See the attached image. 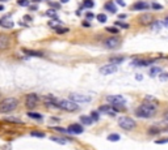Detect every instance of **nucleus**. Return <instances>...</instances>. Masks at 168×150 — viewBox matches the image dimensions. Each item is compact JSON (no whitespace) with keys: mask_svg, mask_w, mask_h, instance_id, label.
<instances>
[{"mask_svg":"<svg viewBox=\"0 0 168 150\" xmlns=\"http://www.w3.org/2000/svg\"><path fill=\"white\" fill-rule=\"evenodd\" d=\"M158 107V102H144L143 104H140L139 107L135 111V115L138 117H144V119H149V117H153L155 115V110Z\"/></svg>","mask_w":168,"mask_h":150,"instance_id":"f257e3e1","label":"nucleus"},{"mask_svg":"<svg viewBox=\"0 0 168 150\" xmlns=\"http://www.w3.org/2000/svg\"><path fill=\"white\" fill-rule=\"evenodd\" d=\"M54 107L62 108L65 111H76L79 108L78 103L71 99H53Z\"/></svg>","mask_w":168,"mask_h":150,"instance_id":"f03ea898","label":"nucleus"},{"mask_svg":"<svg viewBox=\"0 0 168 150\" xmlns=\"http://www.w3.org/2000/svg\"><path fill=\"white\" fill-rule=\"evenodd\" d=\"M19 104V101L16 98H5L3 101L0 102V112L7 113V112H11V111L16 110Z\"/></svg>","mask_w":168,"mask_h":150,"instance_id":"7ed1b4c3","label":"nucleus"},{"mask_svg":"<svg viewBox=\"0 0 168 150\" xmlns=\"http://www.w3.org/2000/svg\"><path fill=\"white\" fill-rule=\"evenodd\" d=\"M118 125L122 129H125V131H131V129H134L137 127V123L129 116H121L118 119Z\"/></svg>","mask_w":168,"mask_h":150,"instance_id":"20e7f679","label":"nucleus"},{"mask_svg":"<svg viewBox=\"0 0 168 150\" xmlns=\"http://www.w3.org/2000/svg\"><path fill=\"white\" fill-rule=\"evenodd\" d=\"M106 101L112 106H116V107H124L125 103H126V99L122 95H108Z\"/></svg>","mask_w":168,"mask_h":150,"instance_id":"39448f33","label":"nucleus"},{"mask_svg":"<svg viewBox=\"0 0 168 150\" xmlns=\"http://www.w3.org/2000/svg\"><path fill=\"white\" fill-rule=\"evenodd\" d=\"M70 99L76 103H89L92 101L89 95H85V94H79V93H72L70 94Z\"/></svg>","mask_w":168,"mask_h":150,"instance_id":"423d86ee","label":"nucleus"},{"mask_svg":"<svg viewBox=\"0 0 168 150\" xmlns=\"http://www.w3.org/2000/svg\"><path fill=\"white\" fill-rule=\"evenodd\" d=\"M38 102H40V99H38L37 94H28L26 98H25V106H26L29 110H32V108H34L36 106H37Z\"/></svg>","mask_w":168,"mask_h":150,"instance_id":"0eeeda50","label":"nucleus"},{"mask_svg":"<svg viewBox=\"0 0 168 150\" xmlns=\"http://www.w3.org/2000/svg\"><path fill=\"white\" fill-rule=\"evenodd\" d=\"M116 72H117V65L112 64V63L100 68V73L101 74H112V73H116Z\"/></svg>","mask_w":168,"mask_h":150,"instance_id":"6e6552de","label":"nucleus"},{"mask_svg":"<svg viewBox=\"0 0 168 150\" xmlns=\"http://www.w3.org/2000/svg\"><path fill=\"white\" fill-rule=\"evenodd\" d=\"M9 46V35L1 33L0 34V50H7Z\"/></svg>","mask_w":168,"mask_h":150,"instance_id":"1a4fd4ad","label":"nucleus"},{"mask_svg":"<svg viewBox=\"0 0 168 150\" xmlns=\"http://www.w3.org/2000/svg\"><path fill=\"white\" fill-rule=\"evenodd\" d=\"M120 46V39L116 37H112V38H108L105 39V47L106 48H116V47Z\"/></svg>","mask_w":168,"mask_h":150,"instance_id":"9d476101","label":"nucleus"},{"mask_svg":"<svg viewBox=\"0 0 168 150\" xmlns=\"http://www.w3.org/2000/svg\"><path fill=\"white\" fill-rule=\"evenodd\" d=\"M139 22L142 25H151L154 22V17L153 15H150V13H146V15H142L139 17Z\"/></svg>","mask_w":168,"mask_h":150,"instance_id":"9b49d317","label":"nucleus"},{"mask_svg":"<svg viewBox=\"0 0 168 150\" xmlns=\"http://www.w3.org/2000/svg\"><path fill=\"white\" fill-rule=\"evenodd\" d=\"M131 9L133 11H146V9H149V4L146 1H137V3L133 4Z\"/></svg>","mask_w":168,"mask_h":150,"instance_id":"f8f14e48","label":"nucleus"},{"mask_svg":"<svg viewBox=\"0 0 168 150\" xmlns=\"http://www.w3.org/2000/svg\"><path fill=\"white\" fill-rule=\"evenodd\" d=\"M67 129H69V133H75V135L83 133V127H81L80 124H72V125H70Z\"/></svg>","mask_w":168,"mask_h":150,"instance_id":"ddd939ff","label":"nucleus"},{"mask_svg":"<svg viewBox=\"0 0 168 150\" xmlns=\"http://www.w3.org/2000/svg\"><path fill=\"white\" fill-rule=\"evenodd\" d=\"M99 111H101V112H105V113H109V115H116V113H117V110H116L114 107H112V104H110V106H108V104H105V106H101V107L99 108Z\"/></svg>","mask_w":168,"mask_h":150,"instance_id":"4468645a","label":"nucleus"},{"mask_svg":"<svg viewBox=\"0 0 168 150\" xmlns=\"http://www.w3.org/2000/svg\"><path fill=\"white\" fill-rule=\"evenodd\" d=\"M155 60H147V59H142V60H134L133 65H138V67H146V65L153 64Z\"/></svg>","mask_w":168,"mask_h":150,"instance_id":"2eb2a0df","label":"nucleus"},{"mask_svg":"<svg viewBox=\"0 0 168 150\" xmlns=\"http://www.w3.org/2000/svg\"><path fill=\"white\" fill-rule=\"evenodd\" d=\"M105 9L108 11V12H110V13H116V12H117L116 4H114V3H112V1H109V3H106V4H105Z\"/></svg>","mask_w":168,"mask_h":150,"instance_id":"dca6fc26","label":"nucleus"},{"mask_svg":"<svg viewBox=\"0 0 168 150\" xmlns=\"http://www.w3.org/2000/svg\"><path fill=\"white\" fill-rule=\"evenodd\" d=\"M162 25H164V24H163V22H160V21H154L153 24H151V30L159 31V30H160V28H162Z\"/></svg>","mask_w":168,"mask_h":150,"instance_id":"f3484780","label":"nucleus"},{"mask_svg":"<svg viewBox=\"0 0 168 150\" xmlns=\"http://www.w3.org/2000/svg\"><path fill=\"white\" fill-rule=\"evenodd\" d=\"M162 72V68H159V67H153L151 69H150V76L151 77H155L156 74H159Z\"/></svg>","mask_w":168,"mask_h":150,"instance_id":"a211bd4d","label":"nucleus"},{"mask_svg":"<svg viewBox=\"0 0 168 150\" xmlns=\"http://www.w3.org/2000/svg\"><path fill=\"white\" fill-rule=\"evenodd\" d=\"M24 52L29 56H42V52H37V51H32V50H26L24 48Z\"/></svg>","mask_w":168,"mask_h":150,"instance_id":"6ab92c4d","label":"nucleus"},{"mask_svg":"<svg viewBox=\"0 0 168 150\" xmlns=\"http://www.w3.org/2000/svg\"><path fill=\"white\" fill-rule=\"evenodd\" d=\"M0 25H3V26H5V28H13V22L9 21V20H7V17L0 21Z\"/></svg>","mask_w":168,"mask_h":150,"instance_id":"aec40b11","label":"nucleus"},{"mask_svg":"<svg viewBox=\"0 0 168 150\" xmlns=\"http://www.w3.org/2000/svg\"><path fill=\"white\" fill-rule=\"evenodd\" d=\"M80 120L81 121L84 123V124H87V125H89V124H92V123H93V119H92V117H89V116H80Z\"/></svg>","mask_w":168,"mask_h":150,"instance_id":"412c9836","label":"nucleus"},{"mask_svg":"<svg viewBox=\"0 0 168 150\" xmlns=\"http://www.w3.org/2000/svg\"><path fill=\"white\" fill-rule=\"evenodd\" d=\"M50 140L54 141V142H58V144H60V145H65L66 142H67V140H65V138H60V137H51Z\"/></svg>","mask_w":168,"mask_h":150,"instance_id":"4be33fe9","label":"nucleus"},{"mask_svg":"<svg viewBox=\"0 0 168 150\" xmlns=\"http://www.w3.org/2000/svg\"><path fill=\"white\" fill-rule=\"evenodd\" d=\"M97 20H99V22H101V24H104V22H106V16L104 15V13H100V15H97Z\"/></svg>","mask_w":168,"mask_h":150,"instance_id":"5701e85b","label":"nucleus"},{"mask_svg":"<svg viewBox=\"0 0 168 150\" xmlns=\"http://www.w3.org/2000/svg\"><path fill=\"white\" fill-rule=\"evenodd\" d=\"M83 5H84V8H92L95 4H93V1H92V0H84Z\"/></svg>","mask_w":168,"mask_h":150,"instance_id":"b1692460","label":"nucleus"},{"mask_svg":"<svg viewBox=\"0 0 168 150\" xmlns=\"http://www.w3.org/2000/svg\"><path fill=\"white\" fill-rule=\"evenodd\" d=\"M108 140L109 141H118L120 140V136L117 133H112V135L108 136Z\"/></svg>","mask_w":168,"mask_h":150,"instance_id":"393cba45","label":"nucleus"},{"mask_svg":"<svg viewBox=\"0 0 168 150\" xmlns=\"http://www.w3.org/2000/svg\"><path fill=\"white\" fill-rule=\"evenodd\" d=\"M122 61H124V58H112L110 59V63H112V64H120Z\"/></svg>","mask_w":168,"mask_h":150,"instance_id":"a878e982","label":"nucleus"},{"mask_svg":"<svg viewBox=\"0 0 168 150\" xmlns=\"http://www.w3.org/2000/svg\"><path fill=\"white\" fill-rule=\"evenodd\" d=\"M106 31H109V33H113V34H117L120 30L117 28H114V26H109V28H106Z\"/></svg>","mask_w":168,"mask_h":150,"instance_id":"bb28decb","label":"nucleus"},{"mask_svg":"<svg viewBox=\"0 0 168 150\" xmlns=\"http://www.w3.org/2000/svg\"><path fill=\"white\" fill-rule=\"evenodd\" d=\"M30 136H33V137H45L44 133H41V132H30Z\"/></svg>","mask_w":168,"mask_h":150,"instance_id":"cd10ccee","label":"nucleus"},{"mask_svg":"<svg viewBox=\"0 0 168 150\" xmlns=\"http://www.w3.org/2000/svg\"><path fill=\"white\" fill-rule=\"evenodd\" d=\"M46 13H47V16H50V17H53L54 20H56V19H58V17H56V15H55V11H53V9H49Z\"/></svg>","mask_w":168,"mask_h":150,"instance_id":"c85d7f7f","label":"nucleus"},{"mask_svg":"<svg viewBox=\"0 0 168 150\" xmlns=\"http://www.w3.org/2000/svg\"><path fill=\"white\" fill-rule=\"evenodd\" d=\"M55 31L58 34H62V33H67V31H69V29H67V28H55Z\"/></svg>","mask_w":168,"mask_h":150,"instance_id":"c756f323","label":"nucleus"},{"mask_svg":"<svg viewBox=\"0 0 168 150\" xmlns=\"http://www.w3.org/2000/svg\"><path fill=\"white\" fill-rule=\"evenodd\" d=\"M28 116L29 117H34V119H41V115L40 113H34V112H28Z\"/></svg>","mask_w":168,"mask_h":150,"instance_id":"7c9ffc66","label":"nucleus"},{"mask_svg":"<svg viewBox=\"0 0 168 150\" xmlns=\"http://www.w3.org/2000/svg\"><path fill=\"white\" fill-rule=\"evenodd\" d=\"M17 4H19V5H21V7H28L29 5V1H28V0H19V1H17Z\"/></svg>","mask_w":168,"mask_h":150,"instance_id":"2f4dec72","label":"nucleus"},{"mask_svg":"<svg viewBox=\"0 0 168 150\" xmlns=\"http://www.w3.org/2000/svg\"><path fill=\"white\" fill-rule=\"evenodd\" d=\"M151 7H153V9H155V11H160L163 8L160 4H158V3H153L151 4Z\"/></svg>","mask_w":168,"mask_h":150,"instance_id":"473e14b6","label":"nucleus"},{"mask_svg":"<svg viewBox=\"0 0 168 150\" xmlns=\"http://www.w3.org/2000/svg\"><path fill=\"white\" fill-rule=\"evenodd\" d=\"M159 78L162 81H168V73H160L159 74Z\"/></svg>","mask_w":168,"mask_h":150,"instance_id":"72a5a7b5","label":"nucleus"},{"mask_svg":"<svg viewBox=\"0 0 168 150\" xmlns=\"http://www.w3.org/2000/svg\"><path fill=\"white\" fill-rule=\"evenodd\" d=\"M116 25H117V26H121V28H124V29H128L129 28V25L128 24H124V22H116Z\"/></svg>","mask_w":168,"mask_h":150,"instance_id":"f704fd0d","label":"nucleus"},{"mask_svg":"<svg viewBox=\"0 0 168 150\" xmlns=\"http://www.w3.org/2000/svg\"><path fill=\"white\" fill-rule=\"evenodd\" d=\"M7 121H15L16 124H20V123H22L21 120H19V119H15V117H8V119H7Z\"/></svg>","mask_w":168,"mask_h":150,"instance_id":"c9c22d12","label":"nucleus"},{"mask_svg":"<svg viewBox=\"0 0 168 150\" xmlns=\"http://www.w3.org/2000/svg\"><path fill=\"white\" fill-rule=\"evenodd\" d=\"M91 117H92L93 120H99V113H97L96 111H93V112L91 113Z\"/></svg>","mask_w":168,"mask_h":150,"instance_id":"e433bc0d","label":"nucleus"},{"mask_svg":"<svg viewBox=\"0 0 168 150\" xmlns=\"http://www.w3.org/2000/svg\"><path fill=\"white\" fill-rule=\"evenodd\" d=\"M54 129L58 132H63V133H67L69 132V129H65V128H59V127H54Z\"/></svg>","mask_w":168,"mask_h":150,"instance_id":"4c0bfd02","label":"nucleus"},{"mask_svg":"<svg viewBox=\"0 0 168 150\" xmlns=\"http://www.w3.org/2000/svg\"><path fill=\"white\" fill-rule=\"evenodd\" d=\"M165 142H168V138H162V140L156 141V144H159V145H163V144H165Z\"/></svg>","mask_w":168,"mask_h":150,"instance_id":"58836bf2","label":"nucleus"},{"mask_svg":"<svg viewBox=\"0 0 168 150\" xmlns=\"http://www.w3.org/2000/svg\"><path fill=\"white\" fill-rule=\"evenodd\" d=\"M158 132H159V129H158V128H151V129L149 131V133H150V135H156Z\"/></svg>","mask_w":168,"mask_h":150,"instance_id":"ea45409f","label":"nucleus"},{"mask_svg":"<svg viewBox=\"0 0 168 150\" xmlns=\"http://www.w3.org/2000/svg\"><path fill=\"white\" fill-rule=\"evenodd\" d=\"M85 17H87V19H93L95 16H93V13H91V12H88L87 15H85Z\"/></svg>","mask_w":168,"mask_h":150,"instance_id":"a19ab883","label":"nucleus"},{"mask_svg":"<svg viewBox=\"0 0 168 150\" xmlns=\"http://www.w3.org/2000/svg\"><path fill=\"white\" fill-rule=\"evenodd\" d=\"M117 4H120V5L125 7V3H124V1H122V0H117Z\"/></svg>","mask_w":168,"mask_h":150,"instance_id":"79ce46f5","label":"nucleus"},{"mask_svg":"<svg viewBox=\"0 0 168 150\" xmlns=\"http://www.w3.org/2000/svg\"><path fill=\"white\" fill-rule=\"evenodd\" d=\"M135 78H137V80H142V76H140V74H137V76H135Z\"/></svg>","mask_w":168,"mask_h":150,"instance_id":"37998d69","label":"nucleus"},{"mask_svg":"<svg viewBox=\"0 0 168 150\" xmlns=\"http://www.w3.org/2000/svg\"><path fill=\"white\" fill-rule=\"evenodd\" d=\"M163 24H164V25H165V26H168V17H167V19H165V20H164V22H163Z\"/></svg>","mask_w":168,"mask_h":150,"instance_id":"c03bdc74","label":"nucleus"},{"mask_svg":"<svg viewBox=\"0 0 168 150\" xmlns=\"http://www.w3.org/2000/svg\"><path fill=\"white\" fill-rule=\"evenodd\" d=\"M24 19H25V20H26V21H30V20H32V19H30V17H29V16H25Z\"/></svg>","mask_w":168,"mask_h":150,"instance_id":"a18cd8bd","label":"nucleus"},{"mask_svg":"<svg viewBox=\"0 0 168 150\" xmlns=\"http://www.w3.org/2000/svg\"><path fill=\"white\" fill-rule=\"evenodd\" d=\"M69 1H70V0H60V3H63V4H65V3H69Z\"/></svg>","mask_w":168,"mask_h":150,"instance_id":"49530a36","label":"nucleus"},{"mask_svg":"<svg viewBox=\"0 0 168 150\" xmlns=\"http://www.w3.org/2000/svg\"><path fill=\"white\" fill-rule=\"evenodd\" d=\"M3 9H4V7L1 5V4H0V12H1V11H3Z\"/></svg>","mask_w":168,"mask_h":150,"instance_id":"de8ad7c7","label":"nucleus"},{"mask_svg":"<svg viewBox=\"0 0 168 150\" xmlns=\"http://www.w3.org/2000/svg\"><path fill=\"white\" fill-rule=\"evenodd\" d=\"M0 1H8V0H0Z\"/></svg>","mask_w":168,"mask_h":150,"instance_id":"09e8293b","label":"nucleus"}]
</instances>
